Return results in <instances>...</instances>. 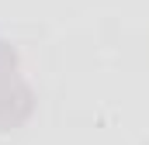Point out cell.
I'll list each match as a JSON object with an SVG mask.
<instances>
[{"label":"cell","instance_id":"cell-1","mask_svg":"<svg viewBox=\"0 0 149 145\" xmlns=\"http://www.w3.org/2000/svg\"><path fill=\"white\" fill-rule=\"evenodd\" d=\"M35 110V93L21 76V62L14 45L0 38V131L21 128Z\"/></svg>","mask_w":149,"mask_h":145}]
</instances>
